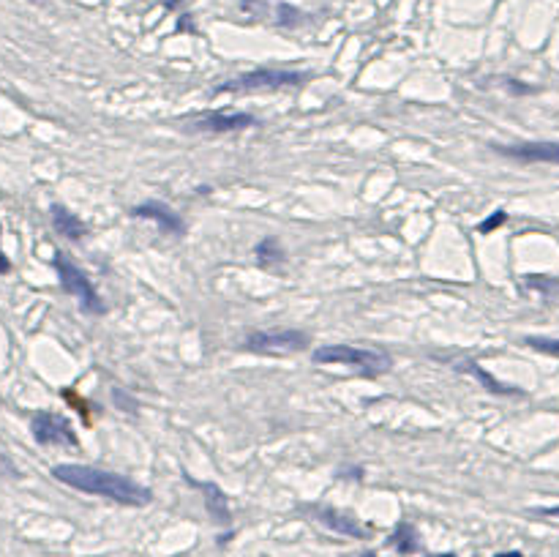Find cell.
<instances>
[{
    "label": "cell",
    "instance_id": "2",
    "mask_svg": "<svg viewBox=\"0 0 559 557\" xmlns=\"http://www.w3.org/2000/svg\"><path fill=\"white\" fill-rule=\"evenodd\" d=\"M317 364H344V366H357L366 374H380L390 366V358L380 350H366V347H352V344H322L314 350Z\"/></svg>",
    "mask_w": 559,
    "mask_h": 557
},
{
    "label": "cell",
    "instance_id": "7",
    "mask_svg": "<svg viewBox=\"0 0 559 557\" xmlns=\"http://www.w3.org/2000/svg\"><path fill=\"white\" fill-rule=\"evenodd\" d=\"M502 156H511L518 161H526V164H559V142H524V145H508V148H499Z\"/></svg>",
    "mask_w": 559,
    "mask_h": 557
},
{
    "label": "cell",
    "instance_id": "13",
    "mask_svg": "<svg viewBox=\"0 0 559 557\" xmlns=\"http://www.w3.org/2000/svg\"><path fill=\"white\" fill-rule=\"evenodd\" d=\"M390 544L401 552V555H409V552H418V547H420V541H418V533H415V527L412 524H407V522H401L398 527H396V533H393V538H390Z\"/></svg>",
    "mask_w": 559,
    "mask_h": 557
},
{
    "label": "cell",
    "instance_id": "8",
    "mask_svg": "<svg viewBox=\"0 0 559 557\" xmlns=\"http://www.w3.org/2000/svg\"><path fill=\"white\" fill-rule=\"evenodd\" d=\"M134 216H136V219L156 222L159 230L167 232V235H183V232H186L183 219L175 213L172 208H167V205H161V202H142V205L134 208Z\"/></svg>",
    "mask_w": 559,
    "mask_h": 557
},
{
    "label": "cell",
    "instance_id": "9",
    "mask_svg": "<svg viewBox=\"0 0 559 557\" xmlns=\"http://www.w3.org/2000/svg\"><path fill=\"white\" fill-rule=\"evenodd\" d=\"M254 115L249 112H213V115H205L194 123L197 132H235V129H249L254 126Z\"/></svg>",
    "mask_w": 559,
    "mask_h": 557
},
{
    "label": "cell",
    "instance_id": "10",
    "mask_svg": "<svg viewBox=\"0 0 559 557\" xmlns=\"http://www.w3.org/2000/svg\"><path fill=\"white\" fill-rule=\"evenodd\" d=\"M317 519L325 527H330L336 533H344V536H352V538H366L369 536V530L363 524H357V519H352L349 513H341V511L336 509H319L317 511Z\"/></svg>",
    "mask_w": 559,
    "mask_h": 557
},
{
    "label": "cell",
    "instance_id": "28",
    "mask_svg": "<svg viewBox=\"0 0 559 557\" xmlns=\"http://www.w3.org/2000/svg\"><path fill=\"white\" fill-rule=\"evenodd\" d=\"M436 557H456V555H436Z\"/></svg>",
    "mask_w": 559,
    "mask_h": 557
},
{
    "label": "cell",
    "instance_id": "23",
    "mask_svg": "<svg viewBox=\"0 0 559 557\" xmlns=\"http://www.w3.org/2000/svg\"><path fill=\"white\" fill-rule=\"evenodd\" d=\"M262 6H265L262 0H240V8H243V11H262Z\"/></svg>",
    "mask_w": 559,
    "mask_h": 557
},
{
    "label": "cell",
    "instance_id": "18",
    "mask_svg": "<svg viewBox=\"0 0 559 557\" xmlns=\"http://www.w3.org/2000/svg\"><path fill=\"white\" fill-rule=\"evenodd\" d=\"M526 344H529L532 350H540V353H546V355H557V358H559V339H546V336H529V339H526Z\"/></svg>",
    "mask_w": 559,
    "mask_h": 557
},
{
    "label": "cell",
    "instance_id": "24",
    "mask_svg": "<svg viewBox=\"0 0 559 557\" xmlns=\"http://www.w3.org/2000/svg\"><path fill=\"white\" fill-rule=\"evenodd\" d=\"M11 271V260L6 257V251L0 249V274H8Z\"/></svg>",
    "mask_w": 559,
    "mask_h": 557
},
{
    "label": "cell",
    "instance_id": "25",
    "mask_svg": "<svg viewBox=\"0 0 559 557\" xmlns=\"http://www.w3.org/2000/svg\"><path fill=\"white\" fill-rule=\"evenodd\" d=\"M497 557H521V552H502V555H497Z\"/></svg>",
    "mask_w": 559,
    "mask_h": 557
},
{
    "label": "cell",
    "instance_id": "27",
    "mask_svg": "<svg viewBox=\"0 0 559 557\" xmlns=\"http://www.w3.org/2000/svg\"><path fill=\"white\" fill-rule=\"evenodd\" d=\"M177 6V0H167V8H175Z\"/></svg>",
    "mask_w": 559,
    "mask_h": 557
},
{
    "label": "cell",
    "instance_id": "16",
    "mask_svg": "<svg viewBox=\"0 0 559 557\" xmlns=\"http://www.w3.org/2000/svg\"><path fill=\"white\" fill-rule=\"evenodd\" d=\"M524 284H526L529 290L543 292V295H554V292H559V278H554V276H538V274H532V276H524Z\"/></svg>",
    "mask_w": 559,
    "mask_h": 557
},
{
    "label": "cell",
    "instance_id": "19",
    "mask_svg": "<svg viewBox=\"0 0 559 557\" xmlns=\"http://www.w3.org/2000/svg\"><path fill=\"white\" fill-rule=\"evenodd\" d=\"M505 222H508V213H505V211H494V213H491L486 222H480V224H477V232H480V235H488V232L499 230Z\"/></svg>",
    "mask_w": 559,
    "mask_h": 557
},
{
    "label": "cell",
    "instance_id": "21",
    "mask_svg": "<svg viewBox=\"0 0 559 557\" xmlns=\"http://www.w3.org/2000/svg\"><path fill=\"white\" fill-rule=\"evenodd\" d=\"M112 396H115V402H118V407H121V410H126V407H129V410H134V407H136V402H134L131 396H123V391H121V388H115V394H112Z\"/></svg>",
    "mask_w": 559,
    "mask_h": 557
},
{
    "label": "cell",
    "instance_id": "11",
    "mask_svg": "<svg viewBox=\"0 0 559 557\" xmlns=\"http://www.w3.org/2000/svg\"><path fill=\"white\" fill-rule=\"evenodd\" d=\"M188 484H194L199 492H205V506H208V513L213 516L218 524H229V519H232V513H229V503H227V497H224V492L211 484V481H191L188 478Z\"/></svg>",
    "mask_w": 559,
    "mask_h": 557
},
{
    "label": "cell",
    "instance_id": "5",
    "mask_svg": "<svg viewBox=\"0 0 559 557\" xmlns=\"http://www.w3.org/2000/svg\"><path fill=\"white\" fill-rule=\"evenodd\" d=\"M308 336L303 330H295V328H273V330H254L249 333L246 344L251 350H262V353H295L305 347Z\"/></svg>",
    "mask_w": 559,
    "mask_h": 557
},
{
    "label": "cell",
    "instance_id": "12",
    "mask_svg": "<svg viewBox=\"0 0 559 557\" xmlns=\"http://www.w3.org/2000/svg\"><path fill=\"white\" fill-rule=\"evenodd\" d=\"M52 227L69 240H80V238H85L87 232L85 222L77 213H71L69 208H63V205H52Z\"/></svg>",
    "mask_w": 559,
    "mask_h": 557
},
{
    "label": "cell",
    "instance_id": "26",
    "mask_svg": "<svg viewBox=\"0 0 559 557\" xmlns=\"http://www.w3.org/2000/svg\"><path fill=\"white\" fill-rule=\"evenodd\" d=\"M355 557H377L374 552H360V555H355Z\"/></svg>",
    "mask_w": 559,
    "mask_h": 557
},
{
    "label": "cell",
    "instance_id": "3",
    "mask_svg": "<svg viewBox=\"0 0 559 557\" xmlns=\"http://www.w3.org/2000/svg\"><path fill=\"white\" fill-rule=\"evenodd\" d=\"M305 82V74L301 71H284V69H257L238 80L224 82L221 93H243V91H276V88H298Z\"/></svg>",
    "mask_w": 559,
    "mask_h": 557
},
{
    "label": "cell",
    "instance_id": "20",
    "mask_svg": "<svg viewBox=\"0 0 559 557\" xmlns=\"http://www.w3.org/2000/svg\"><path fill=\"white\" fill-rule=\"evenodd\" d=\"M0 475L3 478H19V470H17V464L11 462L6 454H0Z\"/></svg>",
    "mask_w": 559,
    "mask_h": 557
},
{
    "label": "cell",
    "instance_id": "14",
    "mask_svg": "<svg viewBox=\"0 0 559 557\" xmlns=\"http://www.w3.org/2000/svg\"><path fill=\"white\" fill-rule=\"evenodd\" d=\"M254 254H257V260L262 265H278L284 260V249H281L278 238H273V235H267V238L259 240Z\"/></svg>",
    "mask_w": 559,
    "mask_h": 557
},
{
    "label": "cell",
    "instance_id": "17",
    "mask_svg": "<svg viewBox=\"0 0 559 557\" xmlns=\"http://www.w3.org/2000/svg\"><path fill=\"white\" fill-rule=\"evenodd\" d=\"M276 22H278L281 28H295V25H301L303 22V14L295 8V6L281 3V6H278V17H276Z\"/></svg>",
    "mask_w": 559,
    "mask_h": 557
},
{
    "label": "cell",
    "instance_id": "6",
    "mask_svg": "<svg viewBox=\"0 0 559 557\" xmlns=\"http://www.w3.org/2000/svg\"><path fill=\"white\" fill-rule=\"evenodd\" d=\"M33 437L42 445H77V432L71 429V423L57 413L42 410L33 418Z\"/></svg>",
    "mask_w": 559,
    "mask_h": 557
},
{
    "label": "cell",
    "instance_id": "22",
    "mask_svg": "<svg viewBox=\"0 0 559 557\" xmlns=\"http://www.w3.org/2000/svg\"><path fill=\"white\" fill-rule=\"evenodd\" d=\"M505 85H508V91H511V93H535V88L521 85L518 80H505Z\"/></svg>",
    "mask_w": 559,
    "mask_h": 557
},
{
    "label": "cell",
    "instance_id": "4",
    "mask_svg": "<svg viewBox=\"0 0 559 557\" xmlns=\"http://www.w3.org/2000/svg\"><path fill=\"white\" fill-rule=\"evenodd\" d=\"M55 268H57V276H60L63 290H66L69 295H74L85 312H90V315H101V312H104V303H101L96 287L90 284V278H87L66 254H60V251L55 254Z\"/></svg>",
    "mask_w": 559,
    "mask_h": 557
},
{
    "label": "cell",
    "instance_id": "1",
    "mask_svg": "<svg viewBox=\"0 0 559 557\" xmlns=\"http://www.w3.org/2000/svg\"><path fill=\"white\" fill-rule=\"evenodd\" d=\"M52 475L60 484L71 486V489H80V492L96 495V497L115 500L121 506H148L153 500L150 489H145L142 484L131 481L126 475H118L112 470L90 467V464H57L52 470Z\"/></svg>",
    "mask_w": 559,
    "mask_h": 557
},
{
    "label": "cell",
    "instance_id": "15",
    "mask_svg": "<svg viewBox=\"0 0 559 557\" xmlns=\"http://www.w3.org/2000/svg\"><path fill=\"white\" fill-rule=\"evenodd\" d=\"M464 369L472 371L474 377H477V380H480V382H483V385H486V388H488L491 394H518L516 388H511V385H502L499 380H494V377H491L488 371H483L480 366H477V364H464Z\"/></svg>",
    "mask_w": 559,
    "mask_h": 557
}]
</instances>
